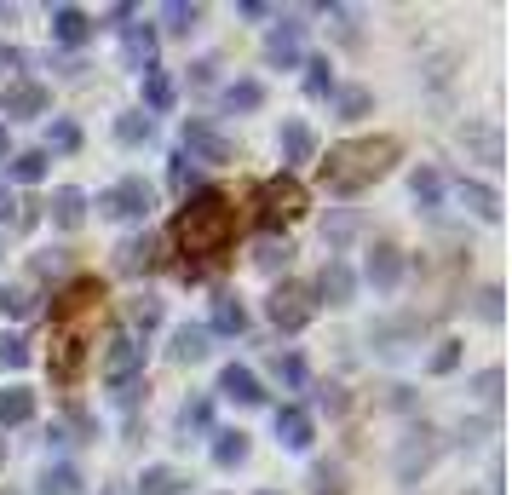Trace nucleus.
Returning <instances> with one entry per match:
<instances>
[{"mask_svg": "<svg viewBox=\"0 0 512 495\" xmlns=\"http://www.w3.org/2000/svg\"><path fill=\"white\" fill-rule=\"evenodd\" d=\"M98 311H104V288L98 277H75L58 300H52V375L75 380L87 363V340L98 329Z\"/></svg>", "mask_w": 512, "mask_h": 495, "instance_id": "f257e3e1", "label": "nucleus"}, {"mask_svg": "<svg viewBox=\"0 0 512 495\" xmlns=\"http://www.w3.org/2000/svg\"><path fill=\"white\" fill-rule=\"evenodd\" d=\"M173 242L185 248L190 260H219L236 242V202L225 190H196V196H185V208L173 219Z\"/></svg>", "mask_w": 512, "mask_h": 495, "instance_id": "f03ea898", "label": "nucleus"}, {"mask_svg": "<svg viewBox=\"0 0 512 495\" xmlns=\"http://www.w3.org/2000/svg\"><path fill=\"white\" fill-rule=\"evenodd\" d=\"M397 156H403V144H397L392 133H380V139H346L323 156V185L334 190V196H357L363 185L386 179Z\"/></svg>", "mask_w": 512, "mask_h": 495, "instance_id": "7ed1b4c3", "label": "nucleus"}, {"mask_svg": "<svg viewBox=\"0 0 512 495\" xmlns=\"http://www.w3.org/2000/svg\"><path fill=\"white\" fill-rule=\"evenodd\" d=\"M305 213V185L294 179V173H277V179H265V185L254 190V219L265 236H277L282 225H294Z\"/></svg>", "mask_w": 512, "mask_h": 495, "instance_id": "20e7f679", "label": "nucleus"}, {"mask_svg": "<svg viewBox=\"0 0 512 495\" xmlns=\"http://www.w3.org/2000/svg\"><path fill=\"white\" fill-rule=\"evenodd\" d=\"M150 208H156V190L144 185L139 173L133 179H116L110 190H98V213L104 219H150Z\"/></svg>", "mask_w": 512, "mask_h": 495, "instance_id": "39448f33", "label": "nucleus"}, {"mask_svg": "<svg viewBox=\"0 0 512 495\" xmlns=\"http://www.w3.org/2000/svg\"><path fill=\"white\" fill-rule=\"evenodd\" d=\"M265 311H271V323H277L282 334H300L305 323L317 317V294H311L305 283H282V288H271Z\"/></svg>", "mask_w": 512, "mask_h": 495, "instance_id": "423d86ee", "label": "nucleus"}, {"mask_svg": "<svg viewBox=\"0 0 512 495\" xmlns=\"http://www.w3.org/2000/svg\"><path fill=\"white\" fill-rule=\"evenodd\" d=\"M179 156L185 162H208V167H225L236 156L225 133H213L208 121H185V139H179Z\"/></svg>", "mask_w": 512, "mask_h": 495, "instance_id": "0eeeda50", "label": "nucleus"}, {"mask_svg": "<svg viewBox=\"0 0 512 495\" xmlns=\"http://www.w3.org/2000/svg\"><path fill=\"white\" fill-rule=\"evenodd\" d=\"M265 64L271 70H300L305 64V24L300 18H277V29L265 35Z\"/></svg>", "mask_w": 512, "mask_h": 495, "instance_id": "6e6552de", "label": "nucleus"}, {"mask_svg": "<svg viewBox=\"0 0 512 495\" xmlns=\"http://www.w3.org/2000/svg\"><path fill=\"white\" fill-rule=\"evenodd\" d=\"M144 369V340H133V334L121 329L116 340H110V352H104V380H110V386H121V392H127V386H133V375H139Z\"/></svg>", "mask_w": 512, "mask_h": 495, "instance_id": "1a4fd4ad", "label": "nucleus"}, {"mask_svg": "<svg viewBox=\"0 0 512 495\" xmlns=\"http://www.w3.org/2000/svg\"><path fill=\"white\" fill-rule=\"evenodd\" d=\"M52 93L41 87V81H6L0 87V110H6V121H29V116H47Z\"/></svg>", "mask_w": 512, "mask_h": 495, "instance_id": "9d476101", "label": "nucleus"}, {"mask_svg": "<svg viewBox=\"0 0 512 495\" xmlns=\"http://www.w3.org/2000/svg\"><path fill=\"white\" fill-rule=\"evenodd\" d=\"M121 64L133 75L156 70V24H121Z\"/></svg>", "mask_w": 512, "mask_h": 495, "instance_id": "9b49d317", "label": "nucleus"}, {"mask_svg": "<svg viewBox=\"0 0 512 495\" xmlns=\"http://www.w3.org/2000/svg\"><path fill=\"white\" fill-rule=\"evenodd\" d=\"M219 398L242 403V409H259V403H265V386H259V375L248 363H225V369H219Z\"/></svg>", "mask_w": 512, "mask_h": 495, "instance_id": "f8f14e48", "label": "nucleus"}, {"mask_svg": "<svg viewBox=\"0 0 512 495\" xmlns=\"http://www.w3.org/2000/svg\"><path fill=\"white\" fill-rule=\"evenodd\" d=\"M461 144H466V150H472L484 167H501V162H507V139H501V127H495V121H466V127H461Z\"/></svg>", "mask_w": 512, "mask_h": 495, "instance_id": "ddd939ff", "label": "nucleus"}, {"mask_svg": "<svg viewBox=\"0 0 512 495\" xmlns=\"http://www.w3.org/2000/svg\"><path fill=\"white\" fill-rule=\"evenodd\" d=\"M363 277L374 283V294H392V288L403 283V248H392V242H374Z\"/></svg>", "mask_w": 512, "mask_h": 495, "instance_id": "4468645a", "label": "nucleus"}, {"mask_svg": "<svg viewBox=\"0 0 512 495\" xmlns=\"http://www.w3.org/2000/svg\"><path fill=\"white\" fill-rule=\"evenodd\" d=\"M93 12H81V6H52V41L58 47H87L93 41Z\"/></svg>", "mask_w": 512, "mask_h": 495, "instance_id": "2eb2a0df", "label": "nucleus"}, {"mask_svg": "<svg viewBox=\"0 0 512 495\" xmlns=\"http://www.w3.org/2000/svg\"><path fill=\"white\" fill-rule=\"evenodd\" d=\"M311 294H323L328 306H351V300H357V271H351L346 260H328Z\"/></svg>", "mask_w": 512, "mask_h": 495, "instance_id": "dca6fc26", "label": "nucleus"}, {"mask_svg": "<svg viewBox=\"0 0 512 495\" xmlns=\"http://www.w3.org/2000/svg\"><path fill=\"white\" fill-rule=\"evenodd\" d=\"M311 438H317V421L305 415L300 403H282L277 409V444L282 449H311Z\"/></svg>", "mask_w": 512, "mask_h": 495, "instance_id": "f3484780", "label": "nucleus"}, {"mask_svg": "<svg viewBox=\"0 0 512 495\" xmlns=\"http://www.w3.org/2000/svg\"><path fill=\"white\" fill-rule=\"evenodd\" d=\"M455 196H461V208H472L478 219H501V190L495 185H484V179H455Z\"/></svg>", "mask_w": 512, "mask_h": 495, "instance_id": "a211bd4d", "label": "nucleus"}, {"mask_svg": "<svg viewBox=\"0 0 512 495\" xmlns=\"http://www.w3.org/2000/svg\"><path fill=\"white\" fill-rule=\"evenodd\" d=\"M208 334H225V340H236V334H248V306L236 300V294H219L213 300V317L202 323Z\"/></svg>", "mask_w": 512, "mask_h": 495, "instance_id": "6ab92c4d", "label": "nucleus"}, {"mask_svg": "<svg viewBox=\"0 0 512 495\" xmlns=\"http://www.w3.org/2000/svg\"><path fill=\"white\" fill-rule=\"evenodd\" d=\"M277 150H282V162H288V167H300V162H311V156H317V133H311L305 121H282Z\"/></svg>", "mask_w": 512, "mask_h": 495, "instance_id": "aec40b11", "label": "nucleus"}, {"mask_svg": "<svg viewBox=\"0 0 512 495\" xmlns=\"http://www.w3.org/2000/svg\"><path fill=\"white\" fill-rule=\"evenodd\" d=\"M35 495H87V478H81V467H70V461H52V467L35 478Z\"/></svg>", "mask_w": 512, "mask_h": 495, "instance_id": "412c9836", "label": "nucleus"}, {"mask_svg": "<svg viewBox=\"0 0 512 495\" xmlns=\"http://www.w3.org/2000/svg\"><path fill=\"white\" fill-rule=\"evenodd\" d=\"M219 104H225V116H254L259 104H265V81L242 75V81H231V87L219 93Z\"/></svg>", "mask_w": 512, "mask_h": 495, "instance_id": "4be33fe9", "label": "nucleus"}, {"mask_svg": "<svg viewBox=\"0 0 512 495\" xmlns=\"http://www.w3.org/2000/svg\"><path fill=\"white\" fill-rule=\"evenodd\" d=\"M81 219H87V190L58 185L52 190V225H58V231H75Z\"/></svg>", "mask_w": 512, "mask_h": 495, "instance_id": "5701e85b", "label": "nucleus"}, {"mask_svg": "<svg viewBox=\"0 0 512 495\" xmlns=\"http://www.w3.org/2000/svg\"><path fill=\"white\" fill-rule=\"evenodd\" d=\"M208 340H213V334L202 329V323H185V329H173L167 357H173V363H202V357H208Z\"/></svg>", "mask_w": 512, "mask_h": 495, "instance_id": "b1692460", "label": "nucleus"}, {"mask_svg": "<svg viewBox=\"0 0 512 495\" xmlns=\"http://www.w3.org/2000/svg\"><path fill=\"white\" fill-rule=\"evenodd\" d=\"M248 432H242V426H225V432H213V467H242V461H248Z\"/></svg>", "mask_w": 512, "mask_h": 495, "instance_id": "393cba45", "label": "nucleus"}, {"mask_svg": "<svg viewBox=\"0 0 512 495\" xmlns=\"http://www.w3.org/2000/svg\"><path fill=\"white\" fill-rule=\"evenodd\" d=\"M24 421H35V392L29 386H6L0 392V432L6 426H24Z\"/></svg>", "mask_w": 512, "mask_h": 495, "instance_id": "a878e982", "label": "nucleus"}, {"mask_svg": "<svg viewBox=\"0 0 512 495\" xmlns=\"http://www.w3.org/2000/svg\"><path fill=\"white\" fill-rule=\"evenodd\" d=\"M202 432H213V398L208 392H196V398L185 403V409H179V438H202Z\"/></svg>", "mask_w": 512, "mask_h": 495, "instance_id": "bb28decb", "label": "nucleus"}, {"mask_svg": "<svg viewBox=\"0 0 512 495\" xmlns=\"http://www.w3.org/2000/svg\"><path fill=\"white\" fill-rule=\"evenodd\" d=\"M150 265H156V236H127L116 248V271H127V277L133 271H150Z\"/></svg>", "mask_w": 512, "mask_h": 495, "instance_id": "cd10ccee", "label": "nucleus"}, {"mask_svg": "<svg viewBox=\"0 0 512 495\" xmlns=\"http://www.w3.org/2000/svg\"><path fill=\"white\" fill-rule=\"evenodd\" d=\"M185 472L179 467H144L139 472V495H185Z\"/></svg>", "mask_w": 512, "mask_h": 495, "instance_id": "c85d7f7f", "label": "nucleus"}, {"mask_svg": "<svg viewBox=\"0 0 512 495\" xmlns=\"http://www.w3.org/2000/svg\"><path fill=\"white\" fill-rule=\"evenodd\" d=\"M305 98H334L340 93V81H334V64L328 58H305Z\"/></svg>", "mask_w": 512, "mask_h": 495, "instance_id": "c756f323", "label": "nucleus"}, {"mask_svg": "<svg viewBox=\"0 0 512 495\" xmlns=\"http://www.w3.org/2000/svg\"><path fill=\"white\" fill-rule=\"evenodd\" d=\"M173 110V81H167L162 70H150L144 75V116L156 121V116H167Z\"/></svg>", "mask_w": 512, "mask_h": 495, "instance_id": "7c9ffc66", "label": "nucleus"}, {"mask_svg": "<svg viewBox=\"0 0 512 495\" xmlns=\"http://www.w3.org/2000/svg\"><path fill=\"white\" fill-rule=\"evenodd\" d=\"M409 190H415V202H420V208L432 213V208L443 202V173H438V167H426V162H420V167H415V179H409Z\"/></svg>", "mask_w": 512, "mask_h": 495, "instance_id": "2f4dec72", "label": "nucleus"}, {"mask_svg": "<svg viewBox=\"0 0 512 495\" xmlns=\"http://www.w3.org/2000/svg\"><path fill=\"white\" fill-rule=\"evenodd\" d=\"M150 133H156V121L144 116V110H121V116H116V139L121 144H133V150H139V144H150Z\"/></svg>", "mask_w": 512, "mask_h": 495, "instance_id": "473e14b6", "label": "nucleus"}, {"mask_svg": "<svg viewBox=\"0 0 512 495\" xmlns=\"http://www.w3.org/2000/svg\"><path fill=\"white\" fill-rule=\"evenodd\" d=\"M150 329H162V300H150V294H144V300L127 306V334L139 340V334H150Z\"/></svg>", "mask_w": 512, "mask_h": 495, "instance_id": "72a5a7b5", "label": "nucleus"}, {"mask_svg": "<svg viewBox=\"0 0 512 495\" xmlns=\"http://www.w3.org/2000/svg\"><path fill=\"white\" fill-rule=\"evenodd\" d=\"M47 150H18V156H12V179H18V185H41V179H47Z\"/></svg>", "mask_w": 512, "mask_h": 495, "instance_id": "f704fd0d", "label": "nucleus"}, {"mask_svg": "<svg viewBox=\"0 0 512 495\" xmlns=\"http://www.w3.org/2000/svg\"><path fill=\"white\" fill-rule=\"evenodd\" d=\"M334 110H340V121H363L374 110V93L369 87H340L334 93Z\"/></svg>", "mask_w": 512, "mask_h": 495, "instance_id": "c9c22d12", "label": "nucleus"}, {"mask_svg": "<svg viewBox=\"0 0 512 495\" xmlns=\"http://www.w3.org/2000/svg\"><path fill=\"white\" fill-rule=\"evenodd\" d=\"M162 24L173 29V35H190V29L202 24V6H196V0H167V6H162Z\"/></svg>", "mask_w": 512, "mask_h": 495, "instance_id": "e433bc0d", "label": "nucleus"}, {"mask_svg": "<svg viewBox=\"0 0 512 495\" xmlns=\"http://www.w3.org/2000/svg\"><path fill=\"white\" fill-rule=\"evenodd\" d=\"M52 150H58V156H75V150H81V127H75L70 116H58L47 127V156H52Z\"/></svg>", "mask_w": 512, "mask_h": 495, "instance_id": "4c0bfd02", "label": "nucleus"}, {"mask_svg": "<svg viewBox=\"0 0 512 495\" xmlns=\"http://www.w3.org/2000/svg\"><path fill=\"white\" fill-rule=\"evenodd\" d=\"M271 369H277V380L282 386H294V392H305V380H311V369H305L300 352H277L271 357Z\"/></svg>", "mask_w": 512, "mask_h": 495, "instance_id": "58836bf2", "label": "nucleus"}, {"mask_svg": "<svg viewBox=\"0 0 512 495\" xmlns=\"http://www.w3.org/2000/svg\"><path fill=\"white\" fill-rule=\"evenodd\" d=\"M35 311V288L29 283H6L0 288V317H29Z\"/></svg>", "mask_w": 512, "mask_h": 495, "instance_id": "ea45409f", "label": "nucleus"}, {"mask_svg": "<svg viewBox=\"0 0 512 495\" xmlns=\"http://www.w3.org/2000/svg\"><path fill=\"white\" fill-rule=\"evenodd\" d=\"M0 225H12V231H29V225H35V208H29V202H18L6 185H0Z\"/></svg>", "mask_w": 512, "mask_h": 495, "instance_id": "a19ab883", "label": "nucleus"}, {"mask_svg": "<svg viewBox=\"0 0 512 495\" xmlns=\"http://www.w3.org/2000/svg\"><path fill=\"white\" fill-rule=\"evenodd\" d=\"M29 357H35V352H29L24 334H0V369H24Z\"/></svg>", "mask_w": 512, "mask_h": 495, "instance_id": "79ce46f5", "label": "nucleus"}, {"mask_svg": "<svg viewBox=\"0 0 512 495\" xmlns=\"http://www.w3.org/2000/svg\"><path fill=\"white\" fill-rule=\"evenodd\" d=\"M432 455H438V444H409L403 449V461H397V472L415 478V467H432Z\"/></svg>", "mask_w": 512, "mask_h": 495, "instance_id": "37998d69", "label": "nucleus"}, {"mask_svg": "<svg viewBox=\"0 0 512 495\" xmlns=\"http://www.w3.org/2000/svg\"><path fill=\"white\" fill-rule=\"evenodd\" d=\"M455 363H461V340H438V352H432V363H426V369H432V375H449Z\"/></svg>", "mask_w": 512, "mask_h": 495, "instance_id": "c03bdc74", "label": "nucleus"}, {"mask_svg": "<svg viewBox=\"0 0 512 495\" xmlns=\"http://www.w3.org/2000/svg\"><path fill=\"white\" fill-rule=\"evenodd\" d=\"M64 265H70V254L47 248V254H35V277H64Z\"/></svg>", "mask_w": 512, "mask_h": 495, "instance_id": "a18cd8bd", "label": "nucleus"}, {"mask_svg": "<svg viewBox=\"0 0 512 495\" xmlns=\"http://www.w3.org/2000/svg\"><path fill=\"white\" fill-rule=\"evenodd\" d=\"M288 260H294L288 242H259V265H265V271H277V265H288Z\"/></svg>", "mask_w": 512, "mask_h": 495, "instance_id": "49530a36", "label": "nucleus"}, {"mask_svg": "<svg viewBox=\"0 0 512 495\" xmlns=\"http://www.w3.org/2000/svg\"><path fill=\"white\" fill-rule=\"evenodd\" d=\"M472 392H478L484 403H495V398H501V369H484V375H472Z\"/></svg>", "mask_w": 512, "mask_h": 495, "instance_id": "de8ad7c7", "label": "nucleus"}, {"mask_svg": "<svg viewBox=\"0 0 512 495\" xmlns=\"http://www.w3.org/2000/svg\"><path fill=\"white\" fill-rule=\"evenodd\" d=\"M190 179H196V173H190V162H185V156H173V162H167V185H173L179 196H185Z\"/></svg>", "mask_w": 512, "mask_h": 495, "instance_id": "09e8293b", "label": "nucleus"}, {"mask_svg": "<svg viewBox=\"0 0 512 495\" xmlns=\"http://www.w3.org/2000/svg\"><path fill=\"white\" fill-rule=\"evenodd\" d=\"M478 317H484V323H501V288H484V294H478Z\"/></svg>", "mask_w": 512, "mask_h": 495, "instance_id": "8fccbe9b", "label": "nucleus"}, {"mask_svg": "<svg viewBox=\"0 0 512 495\" xmlns=\"http://www.w3.org/2000/svg\"><path fill=\"white\" fill-rule=\"evenodd\" d=\"M328 242H334V248H340V242H346V236H351V213H334V219H328Z\"/></svg>", "mask_w": 512, "mask_h": 495, "instance_id": "3c124183", "label": "nucleus"}, {"mask_svg": "<svg viewBox=\"0 0 512 495\" xmlns=\"http://www.w3.org/2000/svg\"><path fill=\"white\" fill-rule=\"evenodd\" d=\"M236 12H242V18H254V24H259V18H271V6H265V0H242Z\"/></svg>", "mask_w": 512, "mask_h": 495, "instance_id": "603ef678", "label": "nucleus"}, {"mask_svg": "<svg viewBox=\"0 0 512 495\" xmlns=\"http://www.w3.org/2000/svg\"><path fill=\"white\" fill-rule=\"evenodd\" d=\"M190 81L202 87V81H213V58H202V64H190Z\"/></svg>", "mask_w": 512, "mask_h": 495, "instance_id": "864d4df0", "label": "nucleus"}, {"mask_svg": "<svg viewBox=\"0 0 512 495\" xmlns=\"http://www.w3.org/2000/svg\"><path fill=\"white\" fill-rule=\"evenodd\" d=\"M0 467H6V432H0Z\"/></svg>", "mask_w": 512, "mask_h": 495, "instance_id": "5fc2aeb1", "label": "nucleus"}, {"mask_svg": "<svg viewBox=\"0 0 512 495\" xmlns=\"http://www.w3.org/2000/svg\"><path fill=\"white\" fill-rule=\"evenodd\" d=\"M0 156H6V127H0Z\"/></svg>", "mask_w": 512, "mask_h": 495, "instance_id": "6e6d98bb", "label": "nucleus"}, {"mask_svg": "<svg viewBox=\"0 0 512 495\" xmlns=\"http://www.w3.org/2000/svg\"><path fill=\"white\" fill-rule=\"evenodd\" d=\"M259 495H277V490H259Z\"/></svg>", "mask_w": 512, "mask_h": 495, "instance_id": "4d7b16f0", "label": "nucleus"}]
</instances>
